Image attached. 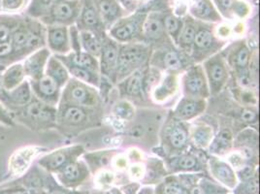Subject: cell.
Returning <instances> with one entry per match:
<instances>
[{
	"label": "cell",
	"instance_id": "obj_13",
	"mask_svg": "<svg viewBox=\"0 0 260 194\" xmlns=\"http://www.w3.org/2000/svg\"><path fill=\"white\" fill-rule=\"evenodd\" d=\"M146 15L137 14L128 19L119 21L110 30V35L119 42H128L142 33Z\"/></svg>",
	"mask_w": 260,
	"mask_h": 194
},
{
	"label": "cell",
	"instance_id": "obj_14",
	"mask_svg": "<svg viewBox=\"0 0 260 194\" xmlns=\"http://www.w3.org/2000/svg\"><path fill=\"white\" fill-rule=\"evenodd\" d=\"M46 47L55 55L70 53L71 46L68 28L65 25H47Z\"/></svg>",
	"mask_w": 260,
	"mask_h": 194
},
{
	"label": "cell",
	"instance_id": "obj_54",
	"mask_svg": "<svg viewBox=\"0 0 260 194\" xmlns=\"http://www.w3.org/2000/svg\"><path fill=\"white\" fill-rule=\"evenodd\" d=\"M47 194H71L68 192L67 190H65L63 188H59V187H51L49 189V191Z\"/></svg>",
	"mask_w": 260,
	"mask_h": 194
},
{
	"label": "cell",
	"instance_id": "obj_35",
	"mask_svg": "<svg viewBox=\"0 0 260 194\" xmlns=\"http://www.w3.org/2000/svg\"><path fill=\"white\" fill-rule=\"evenodd\" d=\"M65 67L67 68L69 75H72V77L78 81H81L86 84H90L93 86H99L100 78H99L98 72H94V71H91L88 69L80 68L77 66H72V65H67Z\"/></svg>",
	"mask_w": 260,
	"mask_h": 194
},
{
	"label": "cell",
	"instance_id": "obj_25",
	"mask_svg": "<svg viewBox=\"0 0 260 194\" xmlns=\"http://www.w3.org/2000/svg\"><path fill=\"white\" fill-rule=\"evenodd\" d=\"M45 74L49 76L52 80H54L61 88L66 85V83L70 79L67 68L54 54L51 55L48 60Z\"/></svg>",
	"mask_w": 260,
	"mask_h": 194
},
{
	"label": "cell",
	"instance_id": "obj_56",
	"mask_svg": "<svg viewBox=\"0 0 260 194\" xmlns=\"http://www.w3.org/2000/svg\"><path fill=\"white\" fill-rule=\"evenodd\" d=\"M151 189H144L143 191L140 192V194H152V191H150Z\"/></svg>",
	"mask_w": 260,
	"mask_h": 194
},
{
	"label": "cell",
	"instance_id": "obj_30",
	"mask_svg": "<svg viewBox=\"0 0 260 194\" xmlns=\"http://www.w3.org/2000/svg\"><path fill=\"white\" fill-rule=\"evenodd\" d=\"M167 138L172 150L181 151L187 144L188 131L182 122H175L167 131Z\"/></svg>",
	"mask_w": 260,
	"mask_h": 194
},
{
	"label": "cell",
	"instance_id": "obj_3",
	"mask_svg": "<svg viewBox=\"0 0 260 194\" xmlns=\"http://www.w3.org/2000/svg\"><path fill=\"white\" fill-rule=\"evenodd\" d=\"M150 57L149 47L142 44H128L119 46V58L116 78L123 79L137 71Z\"/></svg>",
	"mask_w": 260,
	"mask_h": 194
},
{
	"label": "cell",
	"instance_id": "obj_22",
	"mask_svg": "<svg viewBox=\"0 0 260 194\" xmlns=\"http://www.w3.org/2000/svg\"><path fill=\"white\" fill-rule=\"evenodd\" d=\"M80 25L82 30H89L95 34L103 28V24L100 20L98 8L94 6L92 0H86L81 13Z\"/></svg>",
	"mask_w": 260,
	"mask_h": 194
},
{
	"label": "cell",
	"instance_id": "obj_28",
	"mask_svg": "<svg viewBox=\"0 0 260 194\" xmlns=\"http://www.w3.org/2000/svg\"><path fill=\"white\" fill-rule=\"evenodd\" d=\"M250 61L249 48L245 43H240L229 55V62L240 74L248 73V66Z\"/></svg>",
	"mask_w": 260,
	"mask_h": 194
},
{
	"label": "cell",
	"instance_id": "obj_4",
	"mask_svg": "<svg viewBox=\"0 0 260 194\" xmlns=\"http://www.w3.org/2000/svg\"><path fill=\"white\" fill-rule=\"evenodd\" d=\"M92 111L87 107L58 103L56 107V126L65 135H71L79 128L87 125Z\"/></svg>",
	"mask_w": 260,
	"mask_h": 194
},
{
	"label": "cell",
	"instance_id": "obj_45",
	"mask_svg": "<svg viewBox=\"0 0 260 194\" xmlns=\"http://www.w3.org/2000/svg\"><path fill=\"white\" fill-rule=\"evenodd\" d=\"M28 0H2L1 10L7 13L20 11L26 4Z\"/></svg>",
	"mask_w": 260,
	"mask_h": 194
},
{
	"label": "cell",
	"instance_id": "obj_9",
	"mask_svg": "<svg viewBox=\"0 0 260 194\" xmlns=\"http://www.w3.org/2000/svg\"><path fill=\"white\" fill-rule=\"evenodd\" d=\"M204 65L209 81L210 92L212 94H217L228 82V70L225 60L220 54H217L210 57Z\"/></svg>",
	"mask_w": 260,
	"mask_h": 194
},
{
	"label": "cell",
	"instance_id": "obj_18",
	"mask_svg": "<svg viewBox=\"0 0 260 194\" xmlns=\"http://www.w3.org/2000/svg\"><path fill=\"white\" fill-rule=\"evenodd\" d=\"M59 182L67 187H72L82 183L87 176V166L78 159L66 165L63 169L56 173Z\"/></svg>",
	"mask_w": 260,
	"mask_h": 194
},
{
	"label": "cell",
	"instance_id": "obj_48",
	"mask_svg": "<svg viewBox=\"0 0 260 194\" xmlns=\"http://www.w3.org/2000/svg\"><path fill=\"white\" fill-rule=\"evenodd\" d=\"M0 123L7 127H13L16 125V122L14 121L11 113L4 107V105L1 102H0Z\"/></svg>",
	"mask_w": 260,
	"mask_h": 194
},
{
	"label": "cell",
	"instance_id": "obj_36",
	"mask_svg": "<svg viewBox=\"0 0 260 194\" xmlns=\"http://www.w3.org/2000/svg\"><path fill=\"white\" fill-rule=\"evenodd\" d=\"M196 24L191 19H187L184 22L180 33L178 44L184 51L190 50L192 48L193 41H194L195 34H196Z\"/></svg>",
	"mask_w": 260,
	"mask_h": 194
},
{
	"label": "cell",
	"instance_id": "obj_7",
	"mask_svg": "<svg viewBox=\"0 0 260 194\" xmlns=\"http://www.w3.org/2000/svg\"><path fill=\"white\" fill-rule=\"evenodd\" d=\"M47 151L41 146L26 145L13 151L8 159V172L17 178H22L32 167V164L40 154Z\"/></svg>",
	"mask_w": 260,
	"mask_h": 194
},
{
	"label": "cell",
	"instance_id": "obj_37",
	"mask_svg": "<svg viewBox=\"0 0 260 194\" xmlns=\"http://www.w3.org/2000/svg\"><path fill=\"white\" fill-rule=\"evenodd\" d=\"M177 89V77L173 74L166 76L162 83L154 90V98L156 101H164L174 94Z\"/></svg>",
	"mask_w": 260,
	"mask_h": 194
},
{
	"label": "cell",
	"instance_id": "obj_58",
	"mask_svg": "<svg viewBox=\"0 0 260 194\" xmlns=\"http://www.w3.org/2000/svg\"><path fill=\"white\" fill-rule=\"evenodd\" d=\"M1 4H2V0H0V11H1Z\"/></svg>",
	"mask_w": 260,
	"mask_h": 194
},
{
	"label": "cell",
	"instance_id": "obj_41",
	"mask_svg": "<svg viewBox=\"0 0 260 194\" xmlns=\"http://www.w3.org/2000/svg\"><path fill=\"white\" fill-rule=\"evenodd\" d=\"M212 139H213V131L210 127L200 126V127H197L193 132V141L197 147L206 148L208 145H210Z\"/></svg>",
	"mask_w": 260,
	"mask_h": 194
},
{
	"label": "cell",
	"instance_id": "obj_33",
	"mask_svg": "<svg viewBox=\"0 0 260 194\" xmlns=\"http://www.w3.org/2000/svg\"><path fill=\"white\" fill-rule=\"evenodd\" d=\"M22 21L17 16H0V43H10L12 33Z\"/></svg>",
	"mask_w": 260,
	"mask_h": 194
},
{
	"label": "cell",
	"instance_id": "obj_44",
	"mask_svg": "<svg viewBox=\"0 0 260 194\" xmlns=\"http://www.w3.org/2000/svg\"><path fill=\"white\" fill-rule=\"evenodd\" d=\"M258 190V180L256 175L250 180L245 181L235 189V194H256Z\"/></svg>",
	"mask_w": 260,
	"mask_h": 194
},
{
	"label": "cell",
	"instance_id": "obj_5",
	"mask_svg": "<svg viewBox=\"0 0 260 194\" xmlns=\"http://www.w3.org/2000/svg\"><path fill=\"white\" fill-rule=\"evenodd\" d=\"M98 97L95 91L88 87L87 84L72 78L66 83L60 94L59 103L76 105L83 107H92L98 104Z\"/></svg>",
	"mask_w": 260,
	"mask_h": 194
},
{
	"label": "cell",
	"instance_id": "obj_43",
	"mask_svg": "<svg viewBox=\"0 0 260 194\" xmlns=\"http://www.w3.org/2000/svg\"><path fill=\"white\" fill-rule=\"evenodd\" d=\"M113 112L118 119L123 120H130L134 116V108L127 101H120L116 104Z\"/></svg>",
	"mask_w": 260,
	"mask_h": 194
},
{
	"label": "cell",
	"instance_id": "obj_1",
	"mask_svg": "<svg viewBox=\"0 0 260 194\" xmlns=\"http://www.w3.org/2000/svg\"><path fill=\"white\" fill-rule=\"evenodd\" d=\"M46 34L47 26L42 22L22 19L10 39L15 60L22 61L27 55L46 47Z\"/></svg>",
	"mask_w": 260,
	"mask_h": 194
},
{
	"label": "cell",
	"instance_id": "obj_10",
	"mask_svg": "<svg viewBox=\"0 0 260 194\" xmlns=\"http://www.w3.org/2000/svg\"><path fill=\"white\" fill-rule=\"evenodd\" d=\"M184 89L187 98L204 99L210 95L206 77L201 66H193L184 77Z\"/></svg>",
	"mask_w": 260,
	"mask_h": 194
},
{
	"label": "cell",
	"instance_id": "obj_16",
	"mask_svg": "<svg viewBox=\"0 0 260 194\" xmlns=\"http://www.w3.org/2000/svg\"><path fill=\"white\" fill-rule=\"evenodd\" d=\"M119 45L115 41L105 37L102 39V49L99 57L101 58L99 69L103 75L116 78V70L119 58Z\"/></svg>",
	"mask_w": 260,
	"mask_h": 194
},
{
	"label": "cell",
	"instance_id": "obj_24",
	"mask_svg": "<svg viewBox=\"0 0 260 194\" xmlns=\"http://www.w3.org/2000/svg\"><path fill=\"white\" fill-rule=\"evenodd\" d=\"M98 14L103 26L111 27L119 20L122 12L115 0H100L98 2Z\"/></svg>",
	"mask_w": 260,
	"mask_h": 194
},
{
	"label": "cell",
	"instance_id": "obj_34",
	"mask_svg": "<svg viewBox=\"0 0 260 194\" xmlns=\"http://www.w3.org/2000/svg\"><path fill=\"white\" fill-rule=\"evenodd\" d=\"M196 18L205 21H218L219 16L210 0H199L191 9Z\"/></svg>",
	"mask_w": 260,
	"mask_h": 194
},
{
	"label": "cell",
	"instance_id": "obj_42",
	"mask_svg": "<svg viewBox=\"0 0 260 194\" xmlns=\"http://www.w3.org/2000/svg\"><path fill=\"white\" fill-rule=\"evenodd\" d=\"M224 192V189L206 181L195 184L189 190V194H223Z\"/></svg>",
	"mask_w": 260,
	"mask_h": 194
},
{
	"label": "cell",
	"instance_id": "obj_38",
	"mask_svg": "<svg viewBox=\"0 0 260 194\" xmlns=\"http://www.w3.org/2000/svg\"><path fill=\"white\" fill-rule=\"evenodd\" d=\"M173 166L177 167L179 170L192 171L200 169V159L194 154H184L178 158H174Z\"/></svg>",
	"mask_w": 260,
	"mask_h": 194
},
{
	"label": "cell",
	"instance_id": "obj_47",
	"mask_svg": "<svg viewBox=\"0 0 260 194\" xmlns=\"http://www.w3.org/2000/svg\"><path fill=\"white\" fill-rule=\"evenodd\" d=\"M0 194H27L22 183H15L0 186Z\"/></svg>",
	"mask_w": 260,
	"mask_h": 194
},
{
	"label": "cell",
	"instance_id": "obj_23",
	"mask_svg": "<svg viewBox=\"0 0 260 194\" xmlns=\"http://www.w3.org/2000/svg\"><path fill=\"white\" fill-rule=\"evenodd\" d=\"M206 107L203 99L184 98L175 110V117L180 120H188L201 114Z\"/></svg>",
	"mask_w": 260,
	"mask_h": 194
},
{
	"label": "cell",
	"instance_id": "obj_32",
	"mask_svg": "<svg viewBox=\"0 0 260 194\" xmlns=\"http://www.w3.org/2000/svg\"><path fill=\"white\" fill-rule=\"evenodd\" d=\"M210 151L217 155L224 154L229 151L232 146V133L229 130H221L214 140L211 141Z\"/></svg>",
	"mask_w": 260,
	"mask_h": 194
},
{
	"label": "cell",
	"instance_id": "obj_17",
	"mask_svg": "<svg viewBox=\"0 0 260 194\" xmlns=\"http://www.w3.org/2000/svg\"><path fill=\"white\" fill-rule=\"evenodd\" d=\"M217 42L211 29L200 26L196 28L193 41V57L195 59L204 58L207 54H212L217 50Z\"/></svg>",
	"mask_w": 260,
	"mask_h": 194
},
{
	"label": "cell",
	"instance_id": "obj_53",
	"mask_svg": "<svg viewBox=\"0 0 260 194\" xmlns=\"http://www.w3.org/2000/svg\"><path fill=\"white\" fill-rule=\"evenodd\" d=\"M233 9L236 13L240 14V16H245L248 13V8L244 3H235Z\"/></svg>",
	"mask_w": 260,
	"mask_h": 194
},
{
	"label": "cell",
	"instance_id": "obj_51",
	"mask_svg": "<svg viewBox=\"0 0 260 194\" xmlns=\"http://www.w3.org/2000/svg\"><path fill=\"white\" fill-rule=\"evenodd\" d=\"M256 175L255 169L252 166H245L242 167V169H240L238 172V177L241 179L242 182L250 180L251 178H253Z\"/></svg>",
	"mask_w": 260,
	"mask_h": 194
},
{
	"label": "cell",
	"instance_id": "obj_8",
	"mask_svg": "<svg viewBox=\"0 0 260 194\" xmlns=\"http://www.w3.org/2000/svg\"><path fill=\"white\" fill-rule=\"evenodd\" d=\"M79 0H67L61 2H54L41 18L47 25H68L75 22L80 13Z\"/></svg>",
	"mask_w": 260,
	"mask_h": 194
},
{
	"label": "cell",
	"instance_id": "obj_49",
	"mask_svg": "<svg viewBox=\"0 0 260 194\" xmlns=\"http://www.w3.org/2000/svg\"><path fill=\"white\" fill-rule=\"evenodd\" d=\"M148 128H150V126L145 125L144 123H136L130 128L129 136L135 140L142 139L146 135Z\"/></svg>",
	"mask_w": 260,
	"mask_h": 194
},
{
	"label": "cell",
	"instance_id": "obj_55",
	"mask_svg": "<svg viewBox=\"0 0 260 194\" xmlns=\"http://www.w3.org/2000/svg\"><path fill=\"white\" fill-rule=\"evenodd\" d=\"M96 194H122L119 189L117 188H109L106 190H103V191H100V192H96Z\"/></svg>",
	"mask_w": 260,
	"mask_h": 194
},
{
	"label": "cell",
	"instance_id": "obj_29",
	"mask_svg": "<svg viewBox=\"0 0 260 194\" xmlns=\"http://www.w3.org/2000/svg\"><path fill=\"white\" fill-rule=\"evenodd\" d=\"M122 94L129 97L142 98L144 92V74L137 70L127 76V79L120 85Z\"/></svg>",
	"mask_w": 260,
	"mask_h": 194
},
{
	"label": "cell",
	"instance_id": "obj_6",
	"mask_svg": "<svg viewBox=\"0 0 260 194\" xmlns=\"http://www.w3.org/2000/svg\"><path fill=\"white\" fill-rule=\"evenodd\" d=\"M83 151L84 148L79 145L59 148L38 157L37 165L47 173L56 174L66 165L78 159Z\"/></svg>",
	"mask_w": 260,
	"mask_h": 194
},
{
	"label": "cell",
	"instance_id": "obj_39",
	"mask_svg": "<svg viewBox=\"0 0 260 194\" xmlns=\"http://www.w3.org/2000/svg\"><path fill=\"white\" fill-rule=\"evenodd\" d=\"M160 58H161V64L165 69L176 71V70L182 69L183 67L182 57L176 51H172V50H168L166 52L164 51L161 54Z\"/></svg>",
	"mask_w": 260,
	"mask_h": 194
},
{
	"label": "cell",
	"instance_id": "obj_26",
	"mask_svg": "<svg viewBox=\"0 0 260 194\" xmlns=\"http://www.w3.org/2000/svg\"><path fill=\"white\" fill-rule=\"evenodd\" d=\"M21 183L25 187L27 194H47L39 167H31L28 172L22 176Z\"/></svg>",
	"mask_w": 260,
	"mask_h": 194
},
{
	"label": "cell",
	"instance_id": "obj_11",
	"mask_svg": "<svg viewBox=\"0 0 260 194\" xmlns=\"http://www.w3.org/2000/svg\"><path fill=\"white\" fill-rule=\"evenodd\" d=\"M29 84L32 90L33 96L48 105L57 107L62 88L54 80L45 74L38 80L29 81Z\"/></svg>",
	"mask_w": 260,
	"mask_h": 194
},
{
	"label": "cell",
	"instance_id": "obj_40",
	"mask_svg": "<svg viewBox=\"0 0 260 194\" xmlns=\"http://www.w3.org/2000/svg\"><path fill=\"white\" fill-rule=\"evenodd\" d=\"M164 26L166 33L173 38L176 43H178V39L183 27V23L180 19L175 17L174 15H168L164 18Z\"/></svg>",
	"mask_w": 260,
	"mask_h": 194
},
{
	"label": "cell",
	"instance_id": "obj_57",
	"mask_svg": "<svg viewBox=\"0 0 260 194\" xmlns=\"http://www.w3.org/2000/svg\"><path fill=\"white\" fill-rule=\"evenodd\" d=\"M52 1V3H54V2H61V1H67V0H51Z\"/></svg>",
	"mask_w": 260,
	"mask_h": 194
},
{
	"label": "cell",
	"instance_id": "obj_27",
	"mask_svg": "<svg viewBox=\"0 0 260 194\" xmlns=\"http://www.w3.org/2000/svg\"><path fill=\"white\" fill-rule=\"evenodd\" d=\"M211 171L217 181L221 182L228 187H234L237 183L235 173L232 168L224 162L217 158H211Z\"/></svg>",
	"mask_w": 260,
	"mask_h": 194
},
{
	"label": "cell",
	"instance_id": "obj_15",
	"mask_svg": "<svg viewBox=\"0 0 260 194\" xmlns=\"http://www.w3.org/2000/svg\"><path fill=\"white\" fill-rule=\"evenodd\" d=\"M51 55L52 54L50 50L47 47H44L42 49L27 55L22 60L24 73L28 81L38 80L45 75L46 66Z\"/></svg>",
	"mask_w": 260,
	"mask_h": 194
},
{
	"label": "cell",
	"instance_id": "obj_52",
	"mask_svg": "<svg viewBox=\"0 0 260 194\" xmlns=\"http://www.w3.org/2000/svg\"><path fill=\"white\" fill-rule=\"evenodd\" d=\"M241 119H243L245 122H249V123H253L256 122L258 119V115L256 111H253L251 109H245L242 112L241 115Z\"/></svg>",
	"mask_w": 260,
	"mask_h": 194
},
{
	"label": "cell",
	"instance_id": "obj_50",
	"mask_svg": "<svg viewBox=\"0 0 260 194\" xmlns=\"http://www.w3.org/2000/svg\"><path fill=\"white\" fill-rule=\"evenodd\" d=\"M215 2L221 13L226 17H229V13L233 9L236 0H215Z\"/></svg>",
	"mask_w": 260,
	"mask_h": 194
},
{
	"label": "cell",
	"instance_id": "obj_31",
	"mask_svg": "<svg viewBox=\"0 0 260 194\" xmlns=\"http://www.w3.org/2000/svg\"><path fill=\"white\" fill-rule=\"evenodd\" d=\"M80 41L81 47H83L86 53L91 54L94 57L100 55L102 49V39L98 37V34L89 30H81Z\"/></svg>",
	"mask_w": 260,
	"mask_h": 194
},
{
	"label": "cell",
	"instance_id": "obj_20",
	"mask_svg": "<svg viewBox=\"0 0 260 194\" xmlns=\"http://www.w3.org/2000/svg\"><path fill=\"white\" fill-rule=\"evenodd\" d=\"M55 55V54H54ZM64 66L72 65L80 68L88 69L94 72L99 71V64L96 58L91 54H87L86 52H70L67 54L55 55Z\"/></svg>",
	"mask_w": 260,
	"mask_h": 194
},
{
	"label": "cell",
	"instance_id": "obj_12",
	"mask_svg": "<svg viewBox=\"0 0 260 194\" xmlns=\"http://www.w3.org/2000/svg\"><path fill=\"white\" fill-rule=\"evenodd\" d=\"M33 93L28 80L11 90L0 89V102L9 112L23 107L31 99Z\"/></svg>",
	"mask_w": 260,
	"mask_h": 194
},
{
	"label": "cell",
	"instance_id": "obj_46",
	"mask_svg": "<svg viewBox=\"0 0 260 194\" xmlns=\"http://www.w3.org/2000/svg\"><path fill=\"white\" fill-rule=\"evenodd\" d=\"M184 192L182 183L176 180L169 179L163 184L161 194H183Z\"/></svg>",
	"mask_w": 260,
	"mask_h": 194
},
{
	"label": "cell",
	"instance_id": "obj_2",
	"mask_svg": "<svg viewBox=\"0 0 260 194\" xmlns=\"http://www.w3.org/2000/svg\"><path fill=\"white\" fill-rule=\"evenodd\" d=\"M10 113L15 122L32 131H44L56 126V107L48 105L36 97L33 96L23 107Z\"/></svg>",
	"mask_w": 260,
	"mask_h": 194
},
{
	"label": "cell",
	"instance_id": "obj_21",
	"mask_svg": "<svg viewBox=\"0 0 260 194\" xmlns=\"http://www.w3.org/2000/svg\"><path fill=\"white\" fill-rule=\"evenodd\" d=\"M26 79L22 61L9 65L0 78V87L4 90H11L20 86Z\"/></svg>",
	"mask_w": 260,
	"mask_h": 194
},
{
	"label": "cell",
	"instance_id": "obj_19",
	"mask_svg": "<svg viewBox=\"0 0 260 194\" xmlns=\"http://www.w3.org/2000/svg\"><path fill=\"white\" fill-rule=\"evenodd\" d=\"M142 34L148 42H158L166 35L164 18L161 14L152 13L145 19L142 27Z\"/></svg>",
	"mask_w": 260,
	"mask_h": 194
}]
</instances>
